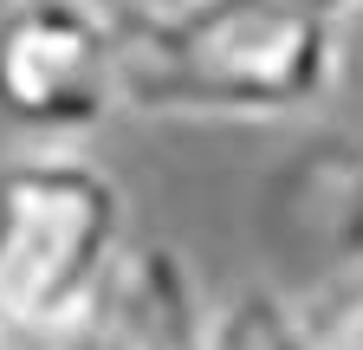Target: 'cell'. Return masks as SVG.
<instances>
[{
	"label": "cell",
	"mask_w": 363,
	"mask_h": 350,
	"mask_svg": "<svg viewBox=\"0 0 363 350\" xmlns=\"http://www.w3.org/2000/svg\"><path fill=\"white\" fill-rule=\"evenodd\" d=\"M337 78L344 26L331 0H189L123 13V111L143 117L298 123Z\"/></svg>",
	"instance_id": "cell-1"
},
{
	"label": "cell",
	"mask_w": 363,
	"mask_h": 350,
	"mask_svg": "<svg viewBox=\"0 0 363 350\" xmlns=\"http://www.w3.org/2000/svg\"><path fill=\"white\" fill-rule=\"evenodd\" d=\"M123 188L78 149H33L0 169V344L84 350L123 266Z\"/></svg>",
	"instance_id": "cell-2"
},
{
	"label": "cell",
	"mask_w": 363,
	"mask_h": 350,
	"mask_svg": "<svg viewBox=\"0 0 363 350\" xmlns=\"http://www.w3.org/2000/svg\"><path fill=\"white\" fill-rule=\"evenodd\" d=\"M123 111L117 0H20L0 20V117L45 149Z\"/></svg>",
	"instance_id": "cell-3"
},
{
	"label": "cell",
	"mask_w": 363,
	"mask_h": 350,
	"mask_svg": "<svg viewBox=\"0 0 363 350\" xmlns=\"http://www.w3.org/2000/svg\"><path fill=\"white\" fill-rule=\"evenodd\" d=\"M84 350H214V298L169 247H130Z\"/></svg>",
	"instance_id": "cell-4"
},
{
	"label": "cell",
	"mask_w": 363,
	"mask_h": 350,
	"mask_svg": "<svg viewBox=\"0 0 363 350\" xmlns=\"http://www.w3.org/2000/svg\"><path fill=\"white\" fill-rule=\"evenodd\" d=\"M214 350H325V344L292 298L247 286L234 298H214Z\"/></svg>",
	"instance_id": "cell-5"
},
{
	"label": "cell",
	"mask_w": 363,
	"mask_h": 350,
	"mask_svg": "<svg viewBox=\"0 0 363 350\" xmlns=\"http://www.w3.org/2000/svg\"><path fill=\"white\" fill-rule=\"evenodd\" d=\"M305 318H311V331H318L325 350H363V273L337 279Z\"/></svg>",
	"instance_id": "cell-6"
},
{
	"label": "cell",
	"mask_w": 363,
	"mask_h": 350,
	"mask_svg": "<svg viewBox=\"0 0 363 350\" xmlns=\"http://www.w3.org/2000/svg\"><path fill=\"white\" fill-rule=\"evenodd\" d=\"M123 13H169V7H189V0H117Z\"/></svg>",
	"instance_id": "cell-7"
},
{
	"label": "cell",
	"mask_w": 363,
	"mask_h": 350,
	"mask_svg": "<svg viewBox=\"0 0 363 350\" xmlns=\"http://www.w3.org/2000/svg\"><path fill=\"white\" fill-rule=\"evenodd\" d=\"M350 227H357V253H363V169H357V188H350Z\"/></svg>",
	"instance_id": "cell-8"
},
{
	"label": "cell",
	"mask_w": 363,
	"mask_h": 350,
	"mask_svg": "<svg viewBox=\"0 0 363 350\" xmlns=\"http://www.w3.org/2000/svg\"><path fill=\"white\" fill-rule=\"evenodd\" d=\"M13 7H20V0H0V20H7V13H13Z\"/></svg>",
	"instance_id": "cell-9"
},
{
	"label": "cell",
	"mask_w": 363,
	"mask_h": 350,
	"mask_svg": "<svg viewBox=\"0 0 363 350\" xmlns=\"http://www.w3.org/2000/svg\"><path fill=\"white\" fill-rule=\"evenodd\" d=\"M0 350H7V344H0Z\"/></svg>",
	"instance_id": "cell-10"
},
{
	"label": "cell",
	"mask_w": 363,
	"mask_h": 350,
	"mask_svg": "<svg viewBox=\"0 0 363 350\" xmlns=\"http://www.w3.org/2000/svg\"><path fill=\"white\" fill-rule=\"evenodd\" d=\"M331 7H337V0H331Z\"/></svg>",
	"instance_id": "cell-11"
}]
</instances>
